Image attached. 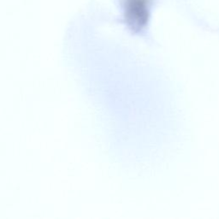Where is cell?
<instances>
[{
    "label": "cell",
    "instance_id": "cell-1",
    "mask_svg": "<svg viewBox=\"0 0 219 219\" xmlns=\"http://www.w3.org/2000/svg\"><path fill=\"white\" fill-rule=\"evenodd\" d=\"M157 0H117L123 20L133 33H142L149 25L151 11Z\"/></svg>",
    "mask_w": 219,
    "mask_h": 219
}]
</instances>
